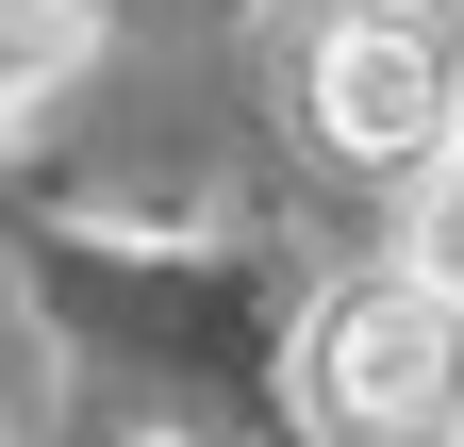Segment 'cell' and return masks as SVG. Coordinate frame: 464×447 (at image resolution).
Masks as SVG:
<instances>
[{
    "mask_svg": "<svg viewBox=\"0 0 464 447\" xmlns=\"http://www.w3.org/2000/svg\"><path fill=\"white\" fill-rule=\"evenodd\" d=\"M83 67H100V0H0V117L67 100Z\"/></svg>",
    "mask_w": 464,
    "mask_h": 447,
    "instance_id": "cell-3",
    "label": "cell"
},
{
    "mask_svg": "<svg viewBox=\"0 0 464 447\" xmlns=\"http://www.w3.org/2000/svg\"><path fill=\"white\" fill-rule=\"evenodd\" d=\"M415 265H431V282L464 299V133H448V149L415 166Z\"/></svg>",
    "mask_w": 464,
    "mask_h": 447,
    "instance_id": "cell-4",
    "label": "cell"
},
{
    "mask_svg": "<svg viewBox=\"0 0 464 447\" xmlns=\"http://www.w3.org/2000/svg\"><path fill=\"white\" fill-rule=\"evenodd\" d=\"M299 414L332 447H448L464 431V299L431 265L398 282H332L299 331Z\"/></svg>",
    "mask_w": 464,
    "mask_h": 447,
    "instance_id": "cell-1",
    "label": "cell"
},
{
    "mask_svg": "<svg viewBox=\"0 0 464 447\" xmlns=\"http://www.w3.org/2000/svg\"><path fill=\"white\" fill-rule=\"evenodd\" d=\"M332 17H431V0H332Z\"/></svg>",
    "mask_w": 464,
    "mask_h": 447,
    "instance_id": "cell-5",
    "label": "cell"
},
{
    "mask_svg": "<svg viewBox=\"0 0 464 447\" xmlns=\"http://www.w3.org/2000/svg\"><path fill=\"white\" fill-rule=\"evenodd\" d=\"M299 117L332 166H415L464 133V67H448V33L431 17H315V67H299Z\"/></svg>",
    "mask_w": 464,
    "mask_h": 447,
    "instance_id": "cell-2",
    "label": "cell"
}]
</instances>
